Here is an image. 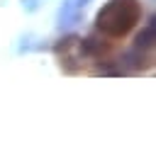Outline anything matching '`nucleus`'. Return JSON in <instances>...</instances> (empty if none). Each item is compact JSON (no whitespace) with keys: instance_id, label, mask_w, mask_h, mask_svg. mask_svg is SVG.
<instances>
[{"instance_id":"nucleus-1","label":"nucleus","mask_w":156,"mask_h":153,"mask_svg":"<svg viewBox=\"0 0 156 153\" xmlns=\"http://www.w3.org/2000/svg\"><path fill=\"white\" fill-rule=\"evenodd\" d=\"M139 17H141L139 0H110L98 15L95 32L102 36V44H115L136 27Z\"/></svg>"}]
</instances>
